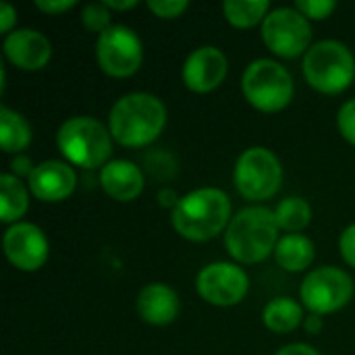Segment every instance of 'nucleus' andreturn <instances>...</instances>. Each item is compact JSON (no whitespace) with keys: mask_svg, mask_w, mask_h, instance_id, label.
<instances>
[{"mask_svg":"<svg viewBox=\"0 0 355 355\" xmlns=\"http://www.w3.org/2000/svg\"><path fill=\"white\" fill-rule=\"evenodd\" d=\"M275 218L279 229L287 231L289 235H297L310 225L312 208L304 198H287L275 208Z\"/></svg>","mask_w":355,"mask_h":355,"instance_id":"23","label":"nucleus"},{"mask_svg":"<svg viewBox=\"0 0 355 355\" xmlns=\"http://www.w3.org/2000/svg\"><path fill=\"white\" fill-rule=\"evenodd\" d=\"M6 260L23 272H33L42 268L48 260L50 245L44 231L31 223L10 225L2 239Z\"/></svg>","mask_w":355,"mask_h":355,"instance_id":"12","label":"nucleus"},{"mask_svg":"<svg viewBox=\"0 0 355 355\" xmlns=\"http://www.w3.org/2000/svg\"><path fill=\"white\" fill-rule=\"evenodd\" d=\"M102 189L116 202H133L144 191V173L129 160H110L100 171Z\"/></svg>","mask_w":355,"mask_h":355,"instance_id":"17","label":"nucleus"},{"mask_svg":"<svg viewBox=\"0 0 355 355\" xmlns=\"http://www.w3.org/2000/svg\"><path fill=\"white\" fill-rule=\"evenodd\" d=\"M158 200H160V206H166V208H177V204H179V196L173 191V189H162L160 193H158Z\"/></svg>","mask_w":355,"mask_h":355,"instance_id":"34","label":"nucleus"},{"mask_svg":"<svg viewBox=\"0 0 355 355\" xmlns=\"http://www.w3.org/2000/svg\"><path fill=\"white\" fill-rule=\"evenodd\" d=\"M106 6H108V8H114V10H127V8H135V6H137V0H127V2L106 0Z\"/></svg>","mask_w":355,"mask_h":355,"instance_id":"35","label":"nucleus"},{"mask_svg":"<svg viewBox=\"0 0 355 355\" xmlns=\"http://www.w3.org/2000/svg\"><path fill=\"white\" fill-rule=\"evenodd\" d=\"M245 100L260 112H279L293 100V77L277 60L258 58L248 64L241 77Z\"/></svg>","mask_w":355,"mask_h":355,"instance_id":"6","label":"nucleus"},{"mask_svg":"<svg viewBox=\"0 0 355 355\" xmlns=\"http://www.w3.org/2000/svg\"><path fill=\"white\" fill-rule=\"evenodd\" d=\"M15 23H17V10L8 2H0V31L4 35L12 33Z\"/></svg>","mask_w":355,"mask_h":355,"instance_id":"30","label":"nucleus"},{"mask_svg":"<svg viewBox=\"0 0 355 355\" xmlns=\"http://www.w3.org/2000/svg\"><path fill=\"white\" fill-rule=\"evenodd\" d=\"M166 125V108L160 98L133 92L119 98L108 114L112 139L125 148H144L152 144Z\"/></svg>","mask_w":355,"mask_h":355,"instance_id":"1","label":"nucleus"},{"mask_svg":"<svg viewBox=\"0 0 355 355\" xmlns=\"http://www.w3.org/2000/svg\"><path fill=\"white\" fill-rule=\"evenodd\" d=\"M27 185L33 198L40 202H62L75 191L77 175L69 162L46 160L35 164Z\"/></svg>","mask_w":355,"mask_h":355,"instance_id":"15","label":"nucleus"},{"mask_svg":"<svg viewBox=\"0 0 355 355\" xmlns=\"http://www.w3.org/2000/svg\"><path fill=\"white\" fill-rule=\"evenodd\" d=\"M304 308L291 300V297H275L266 304L262 312V322L268 331L277 335H285L295 331L300 324H304Z\"/></svg>","mask_w":355,"mask_h":355,"instance_id":"19","label":"nucleus"},{"mask_svg":"<svg viewBox=\"0 0 355 355\" xmlns=\"http://www.w3.org/2000/svg\"><path fill=\"white\" fill-rule=\"evenodd\" d=\"M98 67L116 79L131 77L139 71L144 60V46L137 33L125 25H112L96 40Z\"/></svg>","mask_w":355,"mask_h":355,"instance_id":"10","label":"nucleus"},{"mask_svg":"<svg viewBox=\"0 0 355 355\" xmlns=\"http://www.w3.org/2000/svg\"><path fill=\"white\" fill-rule=\"evenodd\" d=\"M266 48L281 58H297L312 48V25L297 8H275L262 23Z\"/></svg>","mask_w":355,"mask_h":355,"instance_id":"8","label":"nucleus"},{"mask_svg":"<svg viewBox=\"0 0 355 355\" xmlns=\"http://www.w3.org/2000/svg\"><path fill=\"white\" fill-rule=\"evenodd\" d=\"M187 2L185 0H150L148 8L158 17V19H175L179 15H183L187 10Z\"/></svg>","mask_w":355,"mask_h":355,"instance_id":"27","label":"nucleus"},{"mask_svg":"<svg viewBox=\"0 0 355 355\" xmlns=\"http://www.w3.org/2000/svg\"><path fill=\"white\" fill-rule=\"evenodd\" d=\"M300 297L304 308L310 314H331L345 308L354 297V281L352 277L335 266H322L312 270L300 289Z\"/></svg>","mask_w":355,"mask_h":355,"instance_id":"9","label":"nucleus"},{"mask_svg":"<svg viewBox=\"0 0 355 355\" xmlns=\"http://www.w3.org/2000/svg\"><path fill=\"white\" fill-rule=\"evenodd\" d=\"M268 8H270L268 0H227L223 4L225 19L239 29H248L258 23H264Z\"/></svg>","mask_w":355,"mask_h":355,"instance_id":"22","label":"nucleus"},{"mask_svg":"<svg viewBox=\"0 0 355 355\" xmlns=\"http://www.w3.org/2000/svg\"><path fill=\"white\" fill-rule=\"evenodd\" d=\"M0 144L6 154H21L31 144V127L17 110L0 106Z\"/></svg>","mask_w":355,"mask_h":355,"instance_id":"21","label":"nucleus"},{"mask_svg":"<svg viewBox=\"0 0 355 355\" xmlns=\"http://www.w3.org/2000/svg\"><path fill=\"white\" fill-rule=\"evenodd\" d=\"M304 77L310 87L322 94L345 92L355 77V58L352 50L337 40L312 44L304 56Z\"/></svg>","mask_w":355,"mask_h":355,"instance_id":"5","label":"nucleus"},{"mask_svg":"<svg viewBox=\"0 0 355 355\" xmlns=\"http://www.w3.org/2000/svg\"><path fill=\"white\" fill-rule=\"evenodd\" d=\"M295 8H297L306 19L322 21V19H327L331 12H335L337 4L331 2V0H297V2H295Z\"/></svg>","mask_w":355,"mask_h":355,"instance_id":"25","label":"nucleus"},{"mask_svg":"<svg viewBox=\"0 0 355 355\" xmlns=\"http://www.w3.org/2000/svg\"><path fill=\"white\" fill-rule=\"evenodd\" d=\"M314 256H316L314 243L306 235H300V233L281 237L275 250L277 264L287 272L306 270L314 262Z\"/></svg>","mask_w":355,"mask_h":355,"instance_id":"18","label":"nucleus"},{"mask_svg":"<svg viewBox=\"0 0 355 355\" xmlns=\"http://www.w3.org/2000/svg\"><path fill=\"white\" fill-rule=\"evenodd\" d=\"M2 52L21 71H40L52 58L50 40L37 29H15L4 37Z\"/></svg>","mask_w":355,"mask_h":355,"instance_id":"14","label":"nucleus"},{"mask_svg":"<svg viewBox=\"0 0 355 355\" xmlns=\"http://www.w3.org/2000/svg\"><path fill=\"white\" fill-rule=\"evenodd\" d=\"M110 8L106 6V2H92L85 4L81 10V23L85 25V29L94 31V33H104L108 27H112L110 23Z\"/></svg>","mask_w":355,"mask_h":355,"instance_id":"24","label":"nucleus"},{"mask_svg":"<svg viewBox=\"0 0 355 355\" xmlns=\"http://www.w3.org/2000/svg\"><path fill=\"white\" fill-rule=\"evenodd\" d=\"M339 250H341V256L343 260L354 266L355 268V225L347 227L343 233H341V239H339Z\"/></svg>","mask_w":355,"mask_h":355,"instance_id":"28","label":"nucleus"},{"mask_svg":"<svg viewBox=\"0 0 355 355\" xmlns=\"http://www.w3.org/2000/svg\"><path fill=\"white\" fill-rule=\"evenodd\" d=\"M35 6L46 15H62L77 6V0H35Z\"/></svg>","mask_w":355,"mask_h":355,"instance_id":"29","label":"nucleus"},{"mask_svg":"<svg viewBox=\"0 0 355 355\" xmlns=\"http://www.w3.org/2000/svg\"><path fill=\"white\" fill-rule=\"evenodd\" d=\"M337 125H339V131H341L343 139L349 141L352 146H355V98L354 100H347L339 108Z\"/></svg>","mask_w":355,"mask_h":355,"instance_id":"26","label":"nucleus"},{"mask_svg":"<svg viewBox=\"0 0 355 355\" xmlns=\"http://www.w3.org/2000/svg\"><path fill=\"white\" fill-rule=\"evenodd\" d=\"M110 131L92 116L67 119L56 133V144L60 154L69 164L81 166L85 171L100 168L108 164L112 154Z\"/></svg>","mask_w":355,"mask_h":355,"instance_id":"4","label":"nucleus"},{"mask_svg":"<svg viewBox=\"0 0 355 355\" xmlns=\"http://www.w3.org/2000/svg\"><path fill=\"white\" fill-rule=\"evenodd\" d=\"M179 295L164 283H150L137 295V314L144 322L166 327L179 316Z\"/></svg>","mask_w":355,"mask_h":355,"instance_id":"16","label":"nucleus"},{"mask_svg":"<svg viewBox=\"0 0 355 355\" xmlns=\"http://www.w3.org/2000/svg\"><path fill=\"white\" fill-rule=\"evenodd\" d=\"M277 355H320L314 347L306 345V343H293V345H287L283 347Z\"/></svg>","mask_w":355,"mask_h":355,"instance_id":"32","label":"nucleus"},{"mask_svg":"<svg viewBox=\"0 0 355 355\" xmlns=\"http://www.w3.org/2000/svg\"><path fill=\"white\" fill-rule=\"evenodd\" d=\"M196 289L204 302L218 308H229L237 306L248 295L250 279L241 266L231 262H212L200 270Z\"/></svg>","mask_w":355,"mask_h":355,"instance_id":"11","label":"nucleus"},{"mask_svg":"<svg viewBox=\"0 0 355 355\" xmlns=\"http://www.w3.org/2000/svg\"><path fill=\"white\" fill-rule=\"evenodd\" d=\"M229 60L216 46H200L196 48L181 71L183 83L187 89L196 94H208L214 92L227 77Z\"/></svg>","mask_w":355,"mask_h":355,"instance_id":"13","label":"nucleus"},{"mask_svg":"<svg viewBox=\"0 0 355 355\" xmlns=\"http://www.w3.org/2000/svg\"><path fill=\"white\" fill-rule=\"evenodd\" d=\"M235 187L252 202L270 200L283 183V166L268 148L245 150L235 164Z\"/></svg>","mask_w":355,"mask_h":355,"instance_id":"7","label":"nucleus"},{"mask_svg":"<svg viewBox=\"0 0 355 355\" xmlns=\"http://www.w3.org/2000/svg\"><path fill=\"white\" fill-rule=\"evenodd\" d=\"M231 223V200L223 189L202 187L183 196L173 210L175 231L189 241H208Z\"/></svg>","mask_w":355,"mask_h":355,"instance_id":"3","label":"nucleus"},{"mask_svg":"<svg viewBox=\"0 0 355 355\" xmlns=\"http://www.w3.org/2000/svg\"><path fill=\"white\" fill-rule=\"evenodd\" d=\"M322 327H324V322H322V316H318V314H310V316H306V320H304V329H306L310 335H318V333L322 331Z\"/></svg>","mask_w":355,"mask_h":355,"instance_id":"33","label":"nucleus"},{"mask_svg":"<svg viewBox=\"0 0 355 355\" xmlns=\"http://www.w3.org/2000/svg\"><path fill=\"white\" fill-rule=\"evenodd\" d=\"M29 208V191L19 177L4 173L0 175V220L17 225Z\"/></svg>","mask_w":355,"mask_h":355,"instance_id":"20","label":"nucleus"},{"mask_svg":"<svg viewBox=\"0 0 355 355\" xmlns=\"http://www.w3.org/2000/svg\"><path fill=\"white\" fill-rule=\"evenodd\" d=\"M33 162L27 158V156H23V154H19L12 162H10V175H15V177H31V173H33Z\"/></svg>","mask_w":355,"mask_h":355,"instance_id":"31","label":"nucleus"},{"mask_svg":"<svg viewBox=\"0 0 355 355\" xmlns=\"http://www.w3.org/2000/svg\"><path fill=\"white\" fill-rule=\"evenodd\" d=\"M279 231L275 210L250 206L231 218L225 231V245L239 264H258L277 250Z\"/></svg>","mask_w":355,"mask_h":355,"instance_id":"2","label":"nucleus"}]
</instances>
